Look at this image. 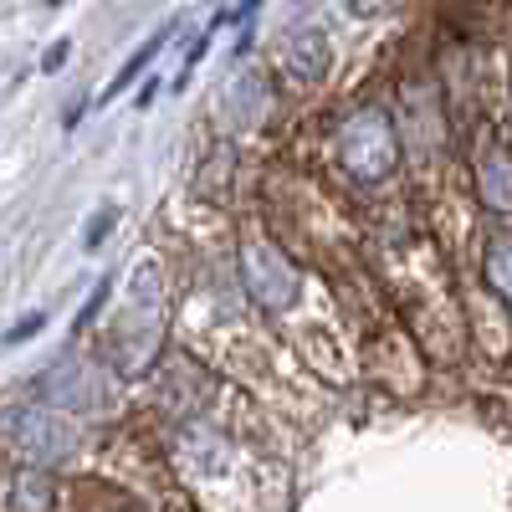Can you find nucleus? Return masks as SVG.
<instances>
[{"mask_svg":"<svg viewBox=\"0 0 512 512\" xmlns=\"http://www.w3.org/2000/svg\"><path fill=\"white\" fill-rule=\"evenodd\" d=\"M487 277H492V287L512 303V236L492 241V251H487Z\"/></svg>","mask_w":512,"mask_h":512,"instance_id":"nucleus-10","label":"nucleus"},{"mask_svg":"<svg viewBox=\"0 0 512 512\" xmlns=\"http://www.w3.org/2000/svg\"><path fill=\"white\" fill-rule=\"evenodd\" d=\"M395 6H405V0H349L354 16H384V11H395Z\"/></svg>","mask_w":512,"mask_h":512,"instance_id":"nucleus-15","label":"nucleus"},{"mask_svg":"<svg viewBox=\"0 0 512 512\" xmlns=\"http://www.w3.org/2000/svg\"><path fill=\"white\" fill-rule=\"evenodd\" d=\"M154 93H159V82L149 77V82H144V93H139V108H149V103H154Z\"/></svg>","mask_w":512,"mask_h":512,"instance_id":"nucleus-19","label":"nucleus"},{"mask_svg":"<svg viewBox=\"0 0 512 512\" xmlns=\"http://www.w3.org/2000/svg\"><path fill=\"white\" fill-rule=\"evenodd\" d=\"M338 154H344V169L354 180H384L395 169V123L384 118L379 108H364L354 113L344 128H338Z\"/></svg>","mask_w":512,"mask_h":512,"instance_id":"nucleus-3","label":"nucleus"},{"mask_svg":"<svg viewBox=\"0 0 512 512\" xmlns=\"http://www.w3.org/2000/svg\"><path fill=\"white\" fill-rule=\"evenodd\" d=\"M11 502H16V507H52V482L41 477V466H36L31 477H21V492H16Z\"/></svg>","mask_w":512,"mask_h":512,"instance_id":"nucleus-11","label":"nucleus"},{"mask_svg":"<svg viewBox=\"0 0 512 512\" xmlns=\"http://www.w3.org/2000/svg\"><path fill=\"white\" fill-rule=\"evenodd\" d=\"M108 292H113V277H103V282L93 287V297H88V303H82V313H77V328H82V323H93V318L103 313V303H108Z\"/></svg>","mask_w":512,"mask_h":512,"instance_id":"nucleus-14","label":"nucleus"},{"mask_svg":"<svg viewBox=\"0 0 512 512\" xmlns=\"http://www.w3.org/2000/svg\"><path fill=\"white\" fill-rule=\"evenodd\" d=\"M36 395L47 400V405H72V410H88V405H103V374L88 364V359H57L52 369H41L36 374Z\"/></svg>","mask_w":512,"mask_h":512,"instance_id":"nucleus-5","label":"nucleus"},{"mask_svg":"<svg viewBox=\"0 0 512 512\" xmlns=\"http://www.w3.org/2000/svg\"><path fill=\"white\" fill-rule=\"evenodd\" d=\"M82 113H88V103H82V98H77V103H72V108L62 113V128H77V123H82Z\"/></svg>","mask_w":512,"mask_h":512,"instance_id":"nucleus-18","label":"nucleus"},{"mask_svg":"<svg viewBox=\"0 0 512 512\" xmlns=\"http://www.w3.org/2000/svg\"><path fill=\"white\" fill-rule=\"evenodd\" d=\"M159 313H164L159 272H154V267H139L134 292H128V308H123V318H118V328H113V359H118V369H128V374L149 369L159 338H164V318H159Z\"/></svg>","mask_w":512,"mask_h":512,"instance_id":"nucleus-2","label":"nucleus"},{"mask_svg":"<svg viewBox=\"0 0 512 512\" xmlns=\"http://www.w3.org/2000/svg\"><path fill=\"white\" fill-rule=\"evenodd\" d=\"M47 6H67V0H47Z\"/></svg>","mask_w":512,"mask_h":512,"instance_id":"nucleus-20","label":"nucleus"},{"mask_svg":"<svg viewBox=\"0 0 512 512\" xmlns=\"http://www.w3.org/2000/svg\"><path fill=\"white\" fill-rule=\"evenodd\" d=\"M241 272H246V292L256 308L267 313H287L297 303V267L267 241H246L241 251Z\"/></svg>","mask_w":512,"mask_h":512,"instance_id":"nucleus-4","label":"nucleus"},{"mask_svg":"<svg viewBox=\"0 0 512 512\" xmlns=\"http://www.w3.org/2000/svg\"><path fill=\"white\" fill-rule=\"evenodd\" d=\"M267 6V0H241V6L231 11V21H246V16H256V11H262Z\"/></svg>","mask_w":512,"mask_h":512,"instance_id":"nucleus-17","label":"nucleus"},{"mask_svg":"<svg viewBox=\"0 0 512 512\" xmlns=\"http://www.w3.org/2000/svg\"><path fill=\"white\" fill-rule=\"evenodd\" d=\"M0 446L26 466H57L77 451V425L57 415L52 405H11L0 415Z\"/></svg>","mask_w":512,"mask_h":512,"instance_id":"nucleus-1","label":"nucleus"},{"mask_svg":"<svg viewBox=\"0 0 512 512\" xmlns=\"http://www.w3.org/2000/svg\"><path fill=\"white\" fill-rule=\"evenodd\" d=\"M113 226H118V210H113V205H103L98 216H88V226H82V246L98 251V246L108 241V231H113Z\"/></svg>","mask_w":512,"mask_h":512,"instance_id":"nucleus-12","label":"nucleus"},{"mask_svg":"<svg viewBox=\"0 0 512 512\" xmlns=\"http://www.w3.org/2000/svg\"><path fill=\"white\" fill-rule=\"evenodd\" d=\"M67 57H72V41H52V47H47V57H41V72H57Z\"/></svg>","mask_w":512,"mask_h":512,"instance_id":"nucleus-16","label":"nucleus"},{"mask_svg":"<svg viewBox=\"0 0 512 512\" xmlns=\"http://www.w3.org/2000/svg\"><path fill=\"white\" fill-rule=\"evenodd\" d=\"M169 31H175V21H169V26H159V31H154V36L144 41V47H139L134 57H128V62L118 67V77L108 82V93H103V103H113V98H118V93L128 88V82H134V77H144V72H149V62L159 57V47H164V41H169Z\"/></svg>","mask_w":512,"mask_h":512,"instance_id":"nucleus-8","label":"nucleus"},{"mask_svg":"<svg viewBox=\"0 0 512 512\" xmlns=\"http://www.w3.org/2000/svg\"><path fill=\"white\" fill-rule=\"evenodd\" d=\"M482 195H487V205L512 210V159H507L502 149H492V154L482 159Z\"/></svg>","mask_w":512,"mask_h":512,"instance_id":"nucleus-9","label":"nucleus"},{"mask_svg":"<svg viewBox=\"0 0 512 512\" xmlns=\"http://www.w3.org/2000/svg\"><path fill=\"white\" fill-rule=\"evenodd\" d=\"M287 67L297 72V77H323L328 72V36L323 31H297L292 36V47H287Z\"/></svg>","mask_w":512,"mask_h":512,"instance_id":"nucleus-7","label":"nucleus"},{"mask_svg":"<svg viewBox=\"0 0 512 512\" xmlns=\"http://www.w3.org/2000/svg\"><path fill=\"white\" fill-rule=\"evenodd\" d=\"M262 108H267V82L256 77V72H241L231 82V98H226V113L236 128H256L262 123Z\"/></svg>","mask_w":512,"mask_h":512,"instance_id":"nucleus-6","label":"nucleus"},{"mask_svg":"<svg viewBox=\"0 0 512 512\" xmlns=\"http://www.w3.org/2000/svg\"><path fill=\"white\" fill-rule=\"evenodd\" d=\"M41 328H47V313H26L16 328H6V333H0V344H6V349H16V344H26V338H36Z\"/></svg>","mask_w":512,"mask_h":512,"instance_id":"nucleus-13","label":"nucleus"}]
</instances>
